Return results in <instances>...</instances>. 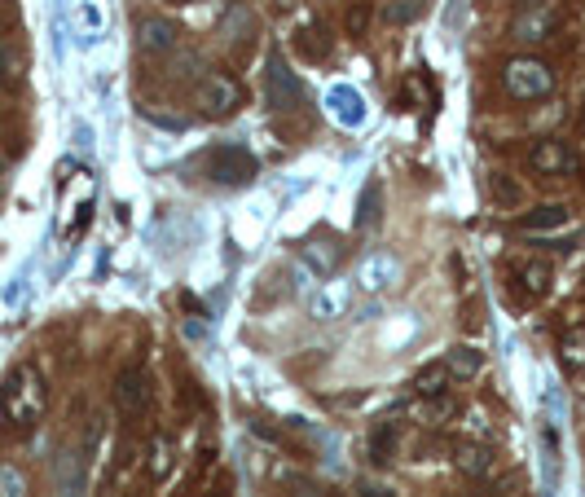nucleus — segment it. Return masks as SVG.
<instances>
[{"instance_id": "obj_29", "label": "nucleus", "mask_w": 585, "mask_h": 497, "mask_svg": "<svg viewBox=\"0 0 585 497\" xmlns=\"http://www.w3.org/2000/svg\"><path fill=\"white\" fill-rule=\"evenodd\" d=\"M344 22H348V36L361 40V36H366V27H370V5H352Z\"/></svg>"}, {"instance_id": "obj_3", "label": "nucleus", "mask_w": 585, "mask_h": 497, "mask_svg": "<svg viewBox=\"0 0 585 497\" xmlns=\"http://www.w3.org/2000/svg\"><path fill=\"white\" fill-rule=\"evenodd\" d=\"M555 84H559V75L537 53H515V58L502 62V88L515 102H542V97L555 93Z\"/></svg>"}, {"instance_id": "obj_27", "label": "nucleus", "mask_w": 585, "mask_h": 497, "mask_svg": "<svg viewBox=\"0 0 585 497\" xmlns=\"http://www.w3.org/2000/svg\"><path fill=\"white\" fill-rule=\"evenodd\" d=\"M352 493H357V497H401L392 484H383V480H374V476H361L357 484H352Z\"/></svg>"}, {"instance_id": "obj_7", "label": "nucleus", "mask_w": 585, "mask_h": 497, "mask_svg": "<svg viewBox=\"0 0 585 497\" xmlns=\"http://www.w3.org/2000/svg\"><path fill=\"white\" fill-rule=\"evenodd\" d=\"M115 405H119V414H124L128 423H137V418L150 414L154 388H150V374L141 370V366H128V370L115 379Z\"/></svg>"}, {"instance_id": "obj_18", "label": "nucleus", "mask_w": 585, "mask_h": 497, "mask_svg": "<svg viewBox=\"0 0 585 497\" xmlns=\"http://www.w3.org/2000/svg\"><path fill=\"white\" fill-rule=\"evenodd\" d=\"M330 115L339 119V124H348V128H357V124H366V102H361V93L357 88H348V84H339V88H330Z\"/></svg>"}, {"instance_id": "obj_17", "label": "nucleus", "mask_w": 585, "mask_h": 497, "mask_svg": "<svg viewBox=\"0 0 585 497\" xmlns=\"http://www.w3.org/2000/svg\"><path fill=\"white\" fill-rule=\"evenodd\" d=\"M172 467H176V445H172V436L168 432H154L150 436V445H146V476L154 484H163L172 476Z\"/></svg>"}, {"instance_id": "obj_25", "label": "nucleus", "mask_w": 585, "mask_h": 497, "mask_svg": "<svg viewBox=\"0 0 585 497\" xmlns=\"http://www.w3.org/2000/svg\"><path fill=\"white\" fill-rule=\"evenodd\" d=\"M370 225H379V185H366V194H361V216H357V229L366 234Z\"/></svg>"}, {"instance_id": "obj_1", "label": "nucleus", "mask_w": 585, "mask_h": 497, "mask_svg": "<svg viewBox=\"0 0 585 497\" xmlns=\"http://www.w3.org/2000/svg\"><path fill=\"white\" fill-rule=\"evenodd\" d=\"M0 410H5V423L14 432H31V427L49 410V388H44V374L22 361L5 374V388H0Z\"/></svg>"}, {"instance_id": "obj_19", "label": "nucleus", "mask_w": 585, "mask_h": 497, "mask_svg": "<svg viewBox=\"0 0 585 497\" xmlns=\"http://www.w3.org/2000/svg\"><path fill=\"white\" fill-rule=\"evenodd\" d=\"M449 383H454V374L445 370V361H427V366L410 379V388H414V396H423V401H440V396L449 392Z\"/></svg>"}, {"instance_id": "obj_28", "label": "nucleus", "mask_w": 585, "mask_h": 497, "mask_svg": "<svg viewBox=\"0 0 585 497\" xmlns=\"http://www.w3.org/2000/svg\"><path fill=\"white\" fill-rule=\"evenodd\" d=\"M418 14H423V5H418V0H410V5L401 0V5H388V9H383V18L396 22V27H401V22H414Z\"/></svg>"}, {"instance_id": "obj_14", "label": "nucleus", "mask_w": 585, "mask_h": 497, "mask_svg": "<svg viewBox=\"0 0 585 497\" xmlns=\"http://www.w3.org/2000/svg\"><path fill=\"white\" fill-rule=\"evenodd\" d=\"M291 49L300 53L304 62H326L330 49H335V36H330L326 22H304V27L291 36Z\"/></svg>"}, {"instance_id": "obj_6", "label": "nucleus", "mask_w": 585, "mask_h": 497, "mask_svg": "<svg viewBox=\"0 0 585 497\" xmlns=\"http://www.w3.org/2000/svg\"><path fill=\"white\" fill-rule=\"evenodd\" d=\"M198 168H203V176H212L216 185H251L256 181V159L242 146H212Z\"/></svg>"}, {"instance_id": "obj_21", "label": "nucleus", "mask_w": 585, "mask_h": 497, "mask_svg": "<svg viewBox=\"0 0 585 497\" xmlns=\"http://www.w3.org/2000/svg\"><path fill=\"white\" fill-rule=\"evenodd\" d=\"M58 493H62V497H84V493H88L84 458H80V454H62V462H58Z\"/></svg>"}, {"instance_id": "obj_13", "label": "nucleus", "mask_w": 585, "mask_h": 497, "mask_svg": "<svg viewBox=\"0 0 585 497\" xmlns=\"http://www.w3.org/2000/svg\"><path fill=\"white\" fill-rule=\"evenodd\" d=\"M454 467L471 480H489L498 462H493V449L480 440H454Z\"/></svg>"}, {"instance_id": "obj_30", "label": "nucleus", "mask_w": 585, "mask_h": 497, "mask_svg": "<svg viewBox=\"0 0 585 497\" xmlns=\"http://www.w3.org/2000/svg\"><path fill=\"white\" fill-rule=\"evenodd\" d=\"M18 27V0H0V36Z\"/></svg>"}, {"instance_id": "obj_12", "label": "nucleus", "mask_w": 585, "mask_h": 497, "mask_svg": "<svg viewBox=\"0 0 585 497\" xmlns=\"http://www.w3.org/2000/svg\"><path fill=\"white\" fill-rule=\"evenodd\" d=\"M357 282L366 286V291H392V286L401 282V260L388 256V251H374V256L361 260Z\"/></svg>"}, {"instance_id": "obj_23", "label": "nucleus", "mask_w": 585, "mask_h": 497, "mask_svg": "<svg viewBox=\"0 0 585 497\" xmlns=\"http://www.w3.org/2000/svg\"><path fill=\"white\" fill-rule=\"evenodd\" d=\"M559 357H564L568 370H585V326H572L564 339H559Z\"/></svg>"}, {"instance_id": "obj_8", "label": "nucleus", "mask_w": 585, "mask_h": 497, "mask_svg": "<svg viewBox=\"0 0 585 497\" xmlns=\"http://www.w3.org/2000/svg\"><path fill=\"white\" fill-rule=\"evenodd\" d=\"M528 168H533L537 176H572L581 168V154L559 137H542V141L528 146Z\"/></svg>"}, {"instance_id": "obj_9", "label": "nucleus", "mask_w": 585, "mask_h": 497, "mask_svg": "<svg viewBox=\"0 0 585 497\" xmlns=\"http://www.w3.org/2000/svg\"><path fill=\"white\" fill-rule=\"evenodd\" d=\"M511 282H515V291H520L524 300H546L550 286H555V269H550V260L528 256V260L511 264Z\"/></svg>"}, {"instance_id": "obj_10", "label": "nucleus", "mask_w": 585, "mask_h": 497, "mask_svg": "<svg viewBox=\"0 0 585 497\" xmlns=\"http://www.w3.org/2000/svg\"><path fill=\"white\" fill-rule=\"evenodd\" d=\"M176 44H181L176 22H168V18H141L137 22V49L146 53V58H168Z\"/></svg>"}, {"instance_id": "obj_5", "label": "nucleus", "mask_w": 585, "mask_h": 497, "mask_svg": "<svg viewBox=\"0 0 585 497\" xmlns=\"http://www.w3.org/2000/svg\"><path fill=\"white\" fill-rule=\"evenodd\" d=\"M194 106H198V115H207V119L234 115V110L242 106V84L225 71H207L203 80L194 84Z\"/></svg>"}, {"instance_id": "obj_34", "label": "nucleus", "mask_w": 585, "mask_h": 497, "mask_svg": "<svg viewBox=\"0 0 585 497\" xmlns=\"http://www.w3.org/2000/svg\"><path fill=\"white\" fill-rule=\"evenodd\" d=\"M454 497H480V493H454Z\"/></svg>"}, {"instance_id": "obj_16", "label": "nucleus", "mask_w": 585, "mask_h": 497, "mask_svg": "<svg viewBox=\"0 0 585 497\" xmlns=\"http://www.w3.org/2000/svg\"><path fill=\"white\" fill-rule=\"evenodd\" d=\"M568 225H572V212L564 203H542V207H533V212L520 216L524 234H555V229H568Z\"/></svg>"}, {"instance_id": "obj_4", "label": "nucleus", "mask_w": 585, "mask_h": 497, "mask_svg": "<svg viewBox=\"0 0 585 497\" xmlns=\"http://www.w3.org/2000/svg\"><path fill=\"white\" fill-rule=\"evenodd\" d=\"M264 106H269L273 115H291V110L308 106L304 80L291 71V62H286L282 49H273L269 62H264Z\"/></svg>"}, {"instance_id": "obj_33", "label": "nucleus", "mask_w": 585, "mask_h": 497, "mask_svg": "<svg viewBox=\"0 0 585 497\" xmlns=\"http://www.w3.org/2000/svg\"><path fill=\"white\" fill-rule=\"evenodd\" d=\"M207 497H225V489H212V493H207Z\"/></svg>"}, {"instance_id": "obj_20", "label": "nucleus", "mask_w": 585, "mask_h": 497, "mask_svg": "<svg viewBox=\"0 0 585 497\" xmlns=\"http://www.w3.org/2000/svg\"><path fill=\"white\" fill-rule=\"evenodd\" d=\"M445 370L454 374L458 383H467V379H480V370H484V352L476 344H454L445 352Z\"/></svg>"}, {"instance_id": "obj_2", "label": "nucleus", "mask_w": 585, "mask_h": 497, "mask_svg": "<svg viewBox=\"0 0 585 497\" xmlns=\"http://www.w3.org/2000/svg\"><path fill=\"white\" fill-rule=\"evenodd\" d=\"M559 27H564V0H524V5H515L506 36L520 49H542L559 36Z\"/></svg>"}, {"instance_id": "obj_22", "label": "nucleus", "mask_w": 585, "mask_h": 497, "mask_svg": "<svg viewBox=\"0 0 585 497\" xmlns=\"http://www.w3.org/2000/svg\"><path fill=\"white\" fill-rule=\"evenodd\" d=\"M344 308H348V286H326V291L313 300V317L317 322H330V317H339Z\"/></svg>"}, {"instance_id": "obj_15", "label": "nucleus", "mask_w": 585, "mask_h": 497, "mask_svg": "<svg viewBox=\"0 0 585 497\" xmlns=\"http://www.w3.org/2000/svg\"><path fill=\"white\" fill-rule=\"evenodd\" d=\"M366 454H370L374 467H392L396 454H401V423H392V418L374 423L370 440H366Z\"/></svg>"}, {"instance_id": "obj_26", "label": "nucleus", "mask_w": 585, "mask_h": 497, "mask_svg": "<svg viewBox=\"0 0 585 497\" xmlns=\"http://www.w3.org/2000/svg\"><path fill=\"white\" fill-rule=\"evenodd\" d=\"M0 497H27V480L18 467H0Z\"/></svg>"}, {"instance_id": "obj_31", "label": "nucleus", "mask_w": 585, "mask_h": 497, "mask_svg": "<svg viewBox=\"0 0 585 497\" xmlns=\"http://www.w3.org/2000/svg\"><path fill=\"white\" fill-rule=\"evenodd\" d=\"M14 53H9V44L5 40H0V80H9V75H14Z\"/></svg>"}, {"instance_id": "obj_24", "label": "nucleus", "mask_w": 585, "mask_h": 497, "mask_svg": "<svg viewBox=\"0 0 585 497\" xmlns=\"http://www.w3.org/2000/svg\"><path fill=\"white\" fill-rule=\"evenodd\" d=\"M489 190H493V198H498L502 207H515V203L524 198V185H520V181H511L506 172H493V176H489Z\"/></svg>"}, {"instance_id": "obj_11", "label": "nucleus", "mask_w": 585, "mask_h": 497, "mask_svg": "<svg viewBox=\"0 0 585 497\" xmlns=\"http://www.w3.org/2000/svg\"><path fill=\"white\" fill-rule=\"evenodd\" d=\"M300 260H304L313 273L330 278V273H339V264H344V242L330 238V234H313V238L300 242Z\"/></svg>"}, {"instance_id": "obj_32", "label": "nucleus", "mask_w": 585, "mask_h": 497, "mask_svg": "<svg viewBox=\"0 0 585 497\" xmlns=\"http://www.w3.org/2000/svg\"><path fill=\"white\" fill-rule=\"evenodd\" d=\"M577 132L585 137V97H581V110H577Z\"/></svg>"}]
</instances>
